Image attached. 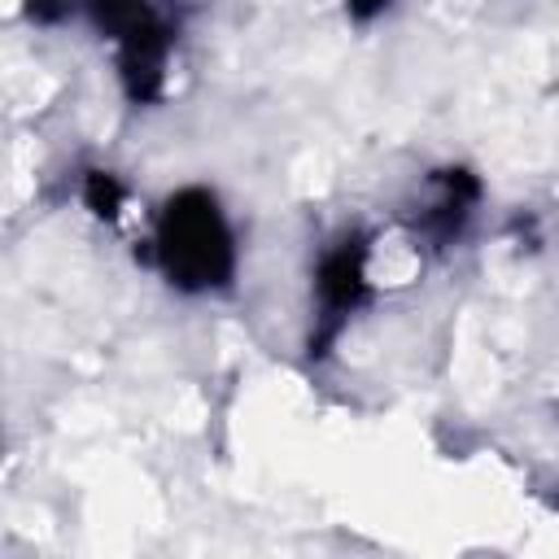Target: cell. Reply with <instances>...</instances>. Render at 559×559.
Segmentation results:
<instances>
[{"label": "cell", "mask_w": 559, "mask_h": 559, "mask_svg": "<svg viewBox=\"0 0 559 559\" xmlns=\"http://www.w3.org/2000/svg\"><path fill=\"white\" fill-rule=\"evenodd\" d=\"M153 249H157V266L166 271V280L183 293H210L236 275L231 227L214 192L205 188H179L175 197H166L157 214Z\"/></svg>", "instance_id": "1"}, {"label": "cell", "mask_w": 559, "mask_h": 559, "mask_svg": "<svg viewBox=\"0 0 559 559\" xmlns=\"http://www.w3.org/2000/svg\"><path fill=\"white\" fill-rule=\"evenodd\" d=\"M92 22L118 44V79L135 105H148L166 87L170 22L157 0H87Z\"/></svg>", "instance_id": "2"}, {"label": "cell", "mask_w": 559, "mask_h": 559, "mask_svg": "<svg viewBox=\"0 0 559 559\" xmlns=\"http://www.w3.org/2000/svg\"><path fill=\"white\" fill-rule=\"evenodd\" d=\"M367 293H371V284H367V240L345 236L319 258V271H314V301H319V328L310 336L314 358L328 354V345L341 336L349 314L367 301Z\"/></svg>", "instance_id": "3"}, {"label": "cell", "mask_w": 559, "mask_h": 559, "mask_svg": "<svg viewBox=\"0 0 559 559\" xmlns=\"http://www.w3.org/2000/svg\"><path fill=\"white\" fill-rule=\"evenodd\" d=\"M476 201H480V183H476L472 170H459V166L437 170V175L428 179V197H424L419 210L411 214V227H415V236H424L432 249H445V245H454V240L463 236V227H467Z\"/></svg>", "instance_id": "4"}, {"label": "cell", "mask_w": 559, "mask_h": 559, "mask_svg": "<svg viewBox=\"0 0 559 559\" xmlns=\"http://www.w3.org/2000/svg\"><path fill=\"white\" fill-rule=\"evenodd\" d=\"M83 201H87V210H92L96 218L114 223V218L122 214V201H127V192H122V183H118L114 175H105V170H92V175L83 179Z\"/></svg>", "instance_id": "5"}, {"label": "cell", "mask_w": 559, "mask_h": 559, "mask_svg": "<svg viewBox=\"0 0 559 559\" xmlns=\"http://www.w3.org/2000/svg\"><path fill=\"white\" fill-rule=\"evenodd\" d=\"M66 13V0H31V17L35 22H57Z\"/></svg>", "instance_id": "6"}, {"label": "cell", "mask_w": 559, "mask_h": 559, "mask_svg": "<svg viewBox=\"0 0 559 559\" xmlns=\"http://www.w3.org/2000/svg\"><path fill=\"white\" fill-rule=\"evenodd\" d=\"M349 4V17H358V22H367V17H376L389 0H345Z\"/></svg>", "instance_id": "7"}]
</instances>
